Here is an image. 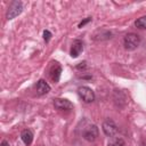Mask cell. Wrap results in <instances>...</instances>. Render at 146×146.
Instances as JSON below:
<instances>
[{
	"instance_id": "obj_1",
	"label": "cell",
	"mask_w": 146,
	"mask_h": 146,
	"mask_svg": "<svg viewBox=\"0 0 146 146\" xmlns=\"http://www.w3.org/2000/svg\"><path fill=\"white\" fill-rule=\"evenodd\" d=\"M123 43H124V48L128 49V50H133L136 49L139 43H140V38L135 34V33H128L125 36H124V40H123Z\"/></svg>"
},
{
	"instance_id": "obj_17",
	"label": "cell",
	"mask_w": 146,
	"mask_h": 146,
	"mask_svg": "<svg viewBox=\"0 0 146 146\" xmlns=\"http://www.w3.org/2000/svg\"><path fill=\"white\" fill-rule=\"evenodd\" d=\"M145 146H146V145H145Z\"/></svg>"
},
{
	"instance_id": "obj_8",
	"label": "cell",
	"mask_w": 146,
	"mask_h": 146,
	"mask_svg": "<svg viewBox=\"0 0 146 146\" xmlns=\"http://www.w3.org/2000/svg\"><path fill=\"white\" fill-rule=\"evenodd\" d=\"M35 89H36V92H38V95H46V94H48L49 91H50V86L44 81V80H39L38 81V83H36V86H35Z\"/></svg>"
},
{
	"instance_id": "obj_9",
	"label": "cell",
	"mask_w": 146,
	"mask_h": 146,
	"mask_svg": "<svg viewBox=\"0 0 146 146\" xmlns=\"http://www.w3.org/2000/svg\"><path fill=\"white\" fill-rule=\"evenodd\" d=\"M21 138H22L23 143H24L25 145L29 146V145H31L32 141H33V132H32L30 129H25V130L22 131V133H21Z\"/></svg>"
},
{
	"instance_id": "obj_10",
	"label": "cell",
	"mask_w": 146,
	"mask_h": 146,
	"mask_svg": "<svg viewBox=\"0 0 146 146\" xmlns=\"http://www.w3.org/2000/svg\"><path fill=\"white\" fill-rule=\"evenodd\" d=\"M60 73H62V67L59 65H56V67L51 71L50 73V76L54 82H58L59 81V78H60Z\"/></svg>"
},
{
	"instance_id": "obj_13",
	"label": "cell",
	"mask_w": 146,
	"mask_h": 146,
	"mask_svg": "<svg viewBox=\"0 0 146 146\" xmlns=\"http://www.w3.org/2000/svg\"><path fill=\"white\" fill-rule=\"evenodd\" d=\"M50 38H51V33H50L48 30L43 31V39H44V41H46V42H48V41L50 40Z\"/></svg>"
},
{
	"instance_id": "obj_6",
	"label": "cell",
	"mask_w": 146,
	"mask_h": 146,
	"mask_svg": "<svg viewBox=\"0 0 146 146\" xmlns=\"http://www.w3.org/2000/svg\"><path fill=\"white\" fill-rule=\"evenodd\" d=\"M54 106L55 108L59 110V111H71L73 110V104L65 99V98H56L54 100Z\"/></svg>"
},
{
	"instance_id": "obj_5",
	"label": "cell",
	"mask_w": 146,
	"mask_h": 146,
	"mask_svg": "<svg viewBox=\"0 0 146 146\" xmlns=\"http://www.w3.org/2000/svg\"><path fill=\"white\" fill-rule=\"evenodd\" d=\"M103 131H104V133H105L106 136L113 137V136L117 132V127H116V124L114 123V121L107 119V120H105V121L103 122Z\"/></svg>"
},
{
	"instance_id": "obj_16",
	"label": "cell",
	"mask_w": 146,
	"mask_h": 146,
	"mask_svg": "<svg viewBox=\"0 0 146 146\" xmlns=\"http://www.w3.org/2000/svg\"><path fill=\"white\" fill-rule=\"evenodd\" d=\"M1 146H9V144H8V141H7V140H2Z\"/></svg>"
},
{
	"instance_id": "obj_3",
	"label": "cell",
	"mask_w": 146,
	"mask_h": 146,
	"mask_svg": "<svg viewBox=\"0 0 146 146\" xmlns=\"http://www.w3.org/2000/svg\"><path fill=\"white\" fill-rule=\"evenodd\" d=\"M78 95L84 103H92L95 100V92L89 87H80L78 89Z\"/></svg>"
},
{
	"instance_id": "obj_4",
	"label": "cell",
	"mask_w": 146,
	"mask_h": 146,
	"mask_svg": "<svg viewBox=\"0 0 146 146\" xmlns=\"http://www.w3.org/2000/svg\"><path fill=\"white\" fill-rule=\"evenodd\" d=\"M23 10V3L21 1H13L9 5L8 11H7V19H13L16 16H18Z\"/></svg>"
},
{
	"instance_id": "obj_2",
	"label": "cell",
	"mask_w": 146,
	"mask_h": 146,
	"mask_svg": "<svg viewBox=\"0 0 146 146\" xmlns=\"http://www.w3.org/2000/svg\"><path fill=\"white\" fill-rule=\"evenodd\" d=\"M82 137L88 141H94L98 137V128L95 124H88L82 130Z\"/></svg>"
},
{
	"instance_id": "obj_14",
	"label": "cell",
	"mask_w": 146,
	"mask_h": 146,
	"mask_svg": "<svg viewBox=\"0 0 146 146\" xmlns=\"http://www.w3.org/2000/svg\"><path fill=\"white\" fill-rule=\"evenodd\" d=\"M91 21V17H87L86 19H83L82 22H80V24H79V27H82V26H84L87 23H89Z\"/></svg>"
},
{
	"instance_id": "obj_11",
	"label": "cell",
	"mask_w": 146,
	"mask_h": 146,
	"mask_svg": "<svg viewBox=\"0 0 146 146\" xmlns=\"http://www.w3.org/2000/svg\"><path fill=\"white\" fill-rule=\"evenodd\" d=\"M108 146H125V143H124V140L122 138L115 137L111 141H108Z\"/></svg>"
},
{
	"instance_id": "obj_15",
	"label": "cell",
	"mask_w": 146,
	"mask_h": 146,
	"mask_svg": "<svg viewBox=\"0 0 146 146\" xmlns=\"http://www.w3.org/2000/svg\"><path fill=\"white\" fill-rule=\"evenodd\" d=\"M80 64H81V65H79V66H78V68H79V70H81V68H84V67H86V62L80 63Z\"/></svg>"
},
{
	"instance_id": "obj_7",
	"label": "cell",
	"mask_w": 146,
	"mask_h": 146,
	"mask_svg": "<svg viewBox=\"0 0 146 146\" xmlns=\"http://www.w3.org/2000/svg\"><path fill=\"white\" fill-rule=\"evenodd\" d=\"M83 50V42L81 40H74L73 43H72V47H71V57L73 58H76L81 51Z\"/></svg>"
},
{
	"instance_id": "obj_12",
	"label": "cell",
	"mask_w": 146,
	"mask_h": 146,
	"mask_svg": "<svg viewBox=\"0 0 146 146\" xmlns=\"http://www.w3.org/2000/svg\"><path fill=\"white\" fill-rule=\"evenodd\" d=\"M135 25H136V27H138V29L145 30V29H146V16H143V17L138 18V19L135 22Z\"/></svg>"
}]
</instances>
